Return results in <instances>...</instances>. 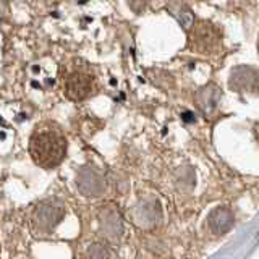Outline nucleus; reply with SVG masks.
<instances>
[{
    "label": "nucleus",
    "instance_id": "nucleus-2",
    "mask_svg": "<svg viewBox=\"0 0 259 259\" xmlns=\"http://www.w3.org/2000/svg\"><path fill=\"white\" fill-rule=\"evenodd\" d=\"M191 46L201 54H210L215 52L219 46H221V36L214 26L209 23L199 21L196 26L193 28L191 36Z\"/></svg>",
    "mask_w": 259,
    "mask_h": 259
},
{
    "label": "nucleus",
    "instance_id": "nucleus-4",
    "mask_svg": "<svg viewBox=\"0 0 259 259\" xmlns=\"http://www.w3.org/2000/svg\"><path fill=\"white\" fill-rule=\"evenodd\" d=\"M230 86L238 91H254L259 88V73L248 67L237 68L230 75Z\"/></svg>",
    "mask_w": 259,
    "mask_h": 259
},
{
    "label": "nucleus",
    "instance_id": "nucleus-3",
    "mask_svg": "<svg viewBox=\"0 0 259 259\" xmlns=\"http://www.w3.org/2000/svg\"><path fill=\"white\" fill-rule=\"evenodd\" d=\"M67 96L71 101H83L86 97L93 96L96 91V79L93 75L84 71H73L65 83Z\"/></svg>",
    "mask_w": 259,
    "mask_h": 259
},
{
    "label": "nucleus",
    "instance_id": "nucleus-6",
    "mask_svg": "<svg viewBox=\"0 0 259 259\" xmlns=\"http://www.w3.org/2000/svg\"><path fill=\"white\" fill-rule=\"evenodd\" d=\"M254 135H256L257 141H259V123H256V125H254Z\"/></svg>",
    "mask_w": 259,
    "mask_h": 259
},
{
    "label": "nucleus",
    "instance_id": "nucleus-5",
    "mask_svg": "<svg viewBox=\"0 0 259 259\" xmlns=\"http://www.w3.org/2000/svg\"><path fill=\"white\" fill-rule=\"evenodd\" d=\"M212 215L217 217V222L215 221H210L209 225L212 227V230L217 232V233H222L225 230H229L230 225L233 224V215L225 207H217L214 212H212Z\"/></svg>",
    "mask_w": 259,
    "mask_h": 259
},
{
    "label": "nucleus",
    "instance_id": "nucleus-1",
    "mask_svg": "<svg viewBox=\"0 0 259 259\" xmlns=\"http://www.w3.org/2000/svg\"><path fill=\"white\" fill-rule=\"evenodd\" d=\"M29 154L39 167L54 168L65 159L67 140L59 128L39 126L29 140Z\"/></svg>",
    "mask_w": 259,
    "mask_h": 259
},
{
    "label": "nucleus",
    "instance_id": "nucleus-7",
    "mask_svg": "<svg viewBox=\"0 0 259 259\" xmlns=\"http://www.w3.org/2000/svg\"><path fill=\"white\" fill-rule=\"evenodd\" d=\"M257 49H259V42H257Z\"/></svg>",
    "mask_w": 259,
    "mask_h": 259
}]
</instances>
